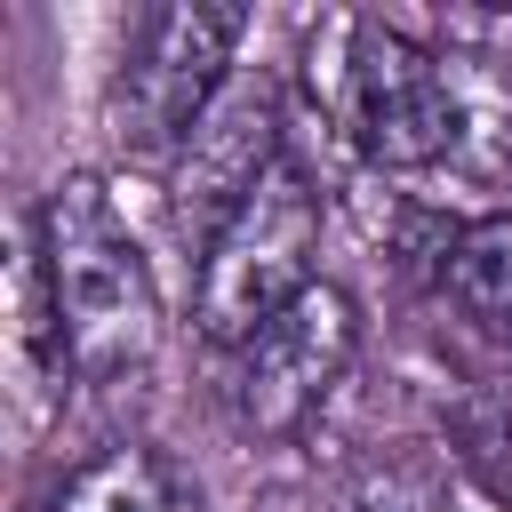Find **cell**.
Wrapping results in <instances>:
<instances>
[{"label":"cell","instance_id":"cell-1","mask_svg":"<svg viewBox=\"0 0 512 512\" xmlns=\"http://www.w3.org/2000/svg\"><path fill=\"white\" fill-rule=\"evenodd\" d=\"M40 288L56 360L80 384H112L160 352V288L96 176H64L40 200Z\"/></svg>","mask_w":512,"mask_h":512},{"label":"cell","instance_id":"cell-2","mask_svg":"<svg viewBox=\"0 0 512 512\" xmlns=\"http://www.w3.org/2000/svg\"><path fill=\"white\" fill-rule=\"evenodd\" d=\"M312 88L328 96L336 128L376 168L456 160V96L424 40H408L376 16H328L312 32Z\"/></svg>","mask_w":512,"mask_h":512},{"label":"cell","instance_id":"cell-3","mask_svg":"<svg viewBox=\"0 0 512 512\" xmlns=\"http://www.w3.org/2000/svg\"><path fill=\"white\" fill-rule=\"evenodd\" d=\"M312 256H320V184L304 160H272L264 184L224 216V232L200 248V280H192V328L224 352H240L264 320H280L304 288H312Z\"/></svg>","mask_w":512,"mask_h":512},{"label":"cell","instance_id":"cell-4","mask_svg":"<svg viewBox=\"0 0 512 512\" xmlns=\"http://www.w3.org/2000/svg\"><path fill=\"white\" fill-rule=\"evenodd\" d=\"M232 40H240V8L160 0V8L136 16V40H128L120 80H112V128L136 160H176L184 152L192 120L232 80Z\"/></svg>","mask_w":512,"mask_h":512},{"label":"cell","instance_id":"cell-5","mask_svg":"<svg viewBox=\"0 0 512 512\" xmlns=\"http://www.w3.org/2000/svg\"><path fill=\"white\" fill-rule=\"evenodd\" d=\"M352 352H360V304L336 280H312L280 320H264L232 352V376H224L232 424L248 440H296L344 384Z\"/></svg>","mask_w":512,"mask_h":512},{"label":"cell","instance_id":"cell-6","mask_svg":"<svg viewBox=\"0 0 512 512\" xmlns=\"http://www.w3.org/2000/svg\"><path fill=\"white\" fill-rule=\"evenodd\" d=\"M280 160V88L264 72H232L224 96L192 120L184 152L168 160V200L192 248H208L224 232V216L264 184V168Z\"/></svg>","mask_w":512,"mask_h":512},{"label":"cell","instance_id":"cell-7","mask_svg":"<svg viewBox=\"0 0 512 512\" xmlns=\"http://www.w3.org/2000/svg\"><path fill=\"white\" fill-rule=\"evenodd\" d=\"M440 288L480 336L512 344V208L472 216V224H456L440 240Z\"/></svg>","mask_w":512,"mask_h":512},{"label":"cell","instance_id":"cell-8","mask_svg":"<svg viewBox=\"0 0 512 512\" xmlns=\"http://www.w3.org/2000/svg\"><path fill=\"white\" fill-rule=\"evenodd\" d=\"M56 512H184V480L152 456V448H96L64 488Z\"/></svg>","mask_w":512,"mask_h":512},{"label":"cell","instance_id":"cell-9","mask_svg":"<svg viewBox=\"0 0 512 512\" xmlns=\"http://www.w3.org/2000/svg\"><path fill=\"white\" fill-rule=\"evenodd\" d=\"M328 512H456L448 480L432 456H408V448H384L368 464H352L328 496Z\"/></svg>","mask_w":512,"mask_h":512}]
</instances>
